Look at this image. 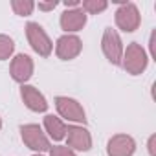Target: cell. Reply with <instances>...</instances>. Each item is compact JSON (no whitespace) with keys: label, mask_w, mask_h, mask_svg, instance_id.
Listing matches in <instances>:
<instances>
[{"label":"cell","mask_w":156,"mask_h":156,"mask_svg":"<svg viewBox=\"0 0 156 156\" xmlns=\"http://www.w3.org/2000/svg\"><path fill=\"white\" fill-rule=\"evenodd\" d=\"M57 4H59V2L51 0V2H39L37 6H39V9H42V11H51V9H55V8H57Z\"/></svg>","instance_id":"ac0fdd59"},{"label":"cell","mask_w":156,"mask_h":156,"mask_svg":"<svg viewBox=\"0 0 156 156\" xmlns=\"http://www.w3.org/2000/svg\"><path fill=\"white\" fill-rule=\"evenodd\" d=\"M66 141L73 152L75 151H81L87 152L92 149V136L88 132V129L81 127V125H66Z\"/></svg>","instance_id":"ba28073f"},{"label":"cell","mask_w":156,"mask_h":156,"mask_svg":"<svg viewBox=\"0 0 156 156\" xmlns=\"http://www.w3.org/2000/svg\"><path fill=\"white\" fill-rule=\"evenodd\" d=\"M87 20H88V15L81 8H75V9H64L59 19V24H61V30L72 35L75 31H81L87 26Z\"/></svg>","instance_id":"30bf717a"},{"label":"cell","mask_w":156,"mask_h":156,"mask_svg":"<svg viewBox=\"0 0 156 156\" xmlns=\"http://www.w3.org/2000/svg\"><path fill=\"white\" fill-rule=\"evenodd\" d=\"M116 26L119 30H123L125 33H132L140 28L141 24V15L136 8V4L132 2H123L118 9H116Z\"/></svg>","instance_id":"8992f818"},{"label":"cell","mask_w":156,"mask_h":156,"mask_svg":"<svg viewBox=\"0 0 156 156\" xmlns=\"http://www.w3.org/2000/svg\"><path fill=\"white\" fill-rule=\"evenodd\" d=\"M149 64V57L145 53V50L141 48V44L138 42H130L127 46V50H123V57H121V66L125 68L127 73L130 75H140L147 70Z\"/></svg>","instance_id":"6da1fadb"},{"label":"cell","mask_w":156,"mask_h":156,"mask_svg":"<svg viewBox=\"0 0 156 156\" xmlns=\"http://www.w3.org/2000/svg\"><path fill=\"white\" fill-rule=\"evenodd\" d=\"M44 130H46V136L51 138L53 141H61L66 138V123L53 114L44 116Z\"/></svg>","instance_id":"4fadbf2b"},{"label":"cell","mask_w":156,"mask_h":156,"mask_svg":"<svg viewBox=\"0 0 156 156\" xmlns=\"http://www.w3.org/2000/svg\"><path fill=\"white\" fill-rule=\"evenodd\" d=\"M20 138L24 141V145L31 151H35L37 154L50 151L51 143L50 138L46 136V132L37 125V123H26L20 127Z\"/></svg>","instance_id":"3957f363"},{"label":"cell","mask_w":156,"mask_h":156,"mask_svg":"<svg viewBox=\"0 0 156 156\" xmlns=\"http://www.w3.org/2000/svg\"><path fill=\"white\" fill-rule=\"evenodd\" d=\"M136 152V141L129 134H114L107 141L108 156H132Z\"/></svg>","instance_id":"8fae6325"},{"label":"cell","mask_w":156,"mask_h":156,"mask_svg":"<svg viewBox=\"0 0 156 156\" xmlns=\"http://www.w3.org/2000/svg\"><path fill=\"white\" fill-rule=\"evenodd\" d=\"M26 39H28L31 50L35 53H39L41 57H50L51 55L53 42L39 22H28L26 24Z\"/></svg>","instance_id":"7a4b0ae2"},{"label":"cell","mask_w":156,"mask_h":156,"mask_svg":"<svg viewBox=\"0 0 156 156\" xmlns=\"http://www.w3.org/2000/svg\"><path fill=\"white\" fill-rule=\"evenodd\" d=\"M83 51V41L77 35H62L55 42V55L61 61H72Z\"/></svg>","instance_id":"9c48e42d"},{"label":"cell","mask_w":156,"mask_h":156,"mask_svg":"<svg viewBox=\"0 0 156 156\" xmlns=\"http://www.w3.org/2000/svg\"><path fill=\"white\" fill-rule=\"evenodd\" d=\"M154 141H156V136H151L149 138V154L151 156H156V152H154Z\"/></svg>","instance_id":"44dd1931"},{"label":"cell","mask_w":156,"mask_h":156,"mask_svg":"<svg viewBox=\"0 0 156 156\" xmlns=\"http://www.w3.org/2000/svg\"><path fill=\"white\" fill-rule=\"evenodd\" d=\"M20 98L31 112H46L48 110L46 98L42 96V92H39V88H35L31 85H22L20 87Z\"/></svg>","instance_id":"7c38bea8"},{"label":"cell","mask_w":156,"mask_h":156,"mask_svg":"<svg viewBox=\"0 0 156 156\" xmlns=\"http://www.w3.org/2000/svg\"><path fill=\"white\" fill-rule=\"evenodd\" d=\"M107 8H108V2H107V0H83V2H81V9H83L87 15L103 13Z\"/></svg>","instance_id":"5bb4252c"},{"label":"cell","mask_w":156,"mask_h":156,"mask_svg":"<svg viewBox=\"0 0 156 156\" xmlns=\"http://www.w3.org/2000/svg\"><path fill=\"white\" fill-rule=\"evenodd\" d=\"M15 51V42L9 35L0 33V61H8Z\"/></svg>","instance_id":"2e32d148"},{"label":"cell","mask_w":156,"mask_h":156,"mask_svg":"<svg viewBox=\"0 0 156 156\" xmlns=\"http://www.w3.org/2000/svg\"><path fill=\"white\" fill-rule=\"evenodd\" d=\"M101 50H103V55L107 57L108 62L112 64H121V57H123V42H121V37L116 30L112 28H105L103 31V37H101Z\"/></svg>","instance_id":"277c9868"},{"label":"cell","mask_w":156,"mask_h":156,"mask_svg":"<svg viewBox=\"0 0 156 156\" xmlns=\"http://www.w3.org/2000/svg\"><path fill=\"white\" fill-rule=\"evenodd\" d=\"M33 59L26 53H17L13 59H11V64H9V73L13 77V81L20 83V85H26L31 75H33Z\"/></svg>","instance_id":"52a82bcc"},{"label":"cell","mask_w":156,"mask_h":156,"mask_svg":"<svg viewBox=\"0 0 156 156\" xmlns=\"http://www.w3.org/2000/svg\"><path fill=\"white\" fill-rule=\"evenodd\" d=\"M154 39H156V31H152V35H151V42H149V46H151V57L156 61V46H154L156 41H154Z\"/></svg>","instance_id":"d6986e66"},{"label":"cell","mask_w":156,"mask_h":156,"mask_svg":"<svg viewBox=\"0 0 156 156\" xmlns=\"http://www.w3.org/2000/svg\"><path fill=\"white\" fill-rule=\"evenodd\" d=\"M62 6L66 9H75V8H81V2L79 0H66V2H62Z\"/></svg>","instance_id":"ffe728a7"},{"label":"cell","mask_w":156,"mask_h":156,"mask_svg":"<svg viewBox=\"0 0 156 156\" xmlns=\"http://www.w3.org/2000/svg\"><path fill=\"white\" fill-rule=\"evenodd\" d=\"M55 108L59 112L61 118H64L66 121H73V123H87V114L85 108L81 107V103L77 99L66 98V96H57L55 98Z\"/></svg>","instance_id":"5b68a950"},{"label":"cell","mask_w":156,"mask_h":156,"mask_svg":"<svg viewBox=\"0 0 156 156\" xmlns=\"http://www.w3.org/2000/svg\"><path fill=\"white\" fill-rule=\"evenodd\" d=\"M0 129H2V119H0Z\"/></svg>","instance_id":"7402d4cb"},{"label":"cell","mask_w":156,"mask_h":156,"mask_svg":"<svg viewBox=\"0 0 156 156\" xmlns=\"http://www.w3.org/2000/svg\"><path fill=\"white\" fill-rule=\"evenodd\" d=\"M50 156H77L70 147H66V145H53V147H50Z\"/></svg>","instance_id":"e0dca14e"},{"label":"cell","mask_w":156,"mask_h":156,"mask_svg":"<svg viewBox=\"0 0 156 156\" xmlns=\"http://www.w3.org/2000/svg\"><path fill=\"white\" fill-rule=\"evenodd\" d=\"M11 9L19 17H28L33 13L35 2H31V0H11Z\"/></svg>","instance_id":"9a60e30c"},{"label":"cell","mask_w":156,"mask_h":156,"mask_svg":"<svg viewBox=\"0 0 156 156\" xmlns=\"http://www.w3.org/2000/svg\"><path fill=\"white\" fill-rule=\"evenodd\" d=\"M33 156H42V154H33Z\"/></svg>","instance_id":"603a6c76"}]
</instances>
